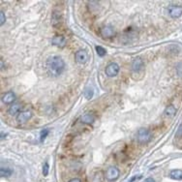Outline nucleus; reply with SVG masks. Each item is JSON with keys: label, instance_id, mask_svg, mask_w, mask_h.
Segmentation results:
<instances>
[{"label": "nucleus", "instance_id": "obj_25", "mask_svg": "<svg viewBox=\"0 0 182 182\" xmlns=\"http://www.w3.org/2000/svg\"><path fill=\"white\" fill-rule=\"evenodd\" d=\"M143 182H155V180L153 179V178H151V177H149V178H146Z\"/></svg>", "mask_w": 182, "mask_h": 182}, {"label": "nucleus", "instance_id": "obj_10", "mask_svg": "<svg viewBox=\"0 0 182 182\" xmlns=\"http://www.w3.org/2000/svg\"><path fill=\"white\" fill-rule=\"evenodd\" d=\"M51 22L54 27H57L62 24V16L58 12H54L53 16H51Z\"/></svg>", "mask_w": 182, "mask_h": 182}, {"label": "nucleus", "instance_id": "obj_2", "mask_svg": "<svg viewBox=\"0 0 182 182\" xmlns=\"http://www.w3.org/2000/svg\"><path fill=\"white\" fill-rule=\"evenodd\" d=\"M136 140L138 141V143H147L151 140V133L149 130H147L145 128H142L138 131L136 135Z\"/></svg>", "mask_w": 182, "mask_h": 182}, {"label": "nucleus", "instance_id": "obj_26", "mask_svg": "<svg viewBox=\"0 0 182 182\" xmlns=\"http://www.w3.org/2000/svg\"><path fill=\"white\" fill-rule=\"evenodd\" d=\"M1 68L3 69V60H1Z\"/></svg>", "mask_w": 182, "mask_h": 182}, {"label": "nucleus", "instance_id": "obj_14", "mask_svg": "<svg viewBox=\"0 0 182 182\" xmlns=\"http://www.w3.org/2000/svg\"><path fill=\"white\" fill-rule=\"evenodd\" d=\"M21 103H15L9 108V110H8V112H9L11 115H15V114H16L21 110Z\"/></svg>", "mask_w": 182, "mask_h": 182}, {"label": "nucleus", "instance_id": "obj_13", "mask_svg": "<svg viewBox=\"0 0 182 182\" xmlns=\"http://www.w3.org/2000/svg\"><path fill=\"white\" fill-rule=\"evenodd\" d=\"M15 100H16V95L12 91L5 93L2 96V102L4 104H12Z\"/></svg>", "mask_w": 182, "mask_h": 182}, {"label": "nucleus", "instance_id": "obj_8", "mask_svg": "<svg viewBox=\"0 0 182 182\" xmlns=\"http://www.w3.org/2000/svg\"><path fill=\"white\" fill-rule=\"evenodd\" d=\"M169 15L173 19L179 18L182 15V6L180 5H172L169 8Z\"/></svg>", "mask_w": 182, "mask_h": 182}, {"label": "nucleus", "instance_id": "obj_20", "mask_svg": "<svg viewBox=\"0 0 182 182\" xmlns=\"http://www.w3.org/2000/svg\"><path fill=\"white\" fill-rule=\"evenodd\" d=\"M96 51H97V54H98L99 56H104V55L107 54L106 49H104V48H102V47H100V46H97L96 47Z\"/></svg>", "mask_w": 182, "mask_h": 182}, {"label": "nucleus", "instance_id": "obj_21", "mask_svg": "<svg viewBox=\"0 0 182 182\" xmlns=\"http://www.w3.org/2000/svg\"><path fill=\"white\" fill-rule=\"evenodd\" d=\"M49 164L46 162L45 164H44V166H43V175H44L45 176H47L48 175H49Z\"/></svg>", "mask_w": 182, "mask_h": 182}, {"label": "nucleus", "instance_id": "obj_9", "mask_svg": "<svg viewBox=\"0 0 182 182\" xmlns=\"http://www.w3.org/2000/svg\"><path fill=\"white\" fill-rule=\"evenodd\" d=\"M142 69H143V62H142V58L137 57L133 61V63H132V70H133V72L138 73L140 71H142Z\"/></svg>", "mask_w": 182, "mask_h": 182}, {"label": "nucleus", "instance_id": "obj_11", "mask_svg": "<svg viewBox=\"0 0 182 182\" xmlns=\"http://www.w3.org/2000/svg\"><path fill=\"white\" fill-rule=\"evenodd\" d=\"M94 120H95V116L91 112H86V114L81 116V121L85 124H92L94 122Z\"/></svg>", "mask_w": 182, "mask_h": 182}, {"label": "nucleus", "instance_id": "obj_1", "mask_svg": "<svg viewBox=\"0 0 182 182\" xmlns=\"http://www.w3.org/2000/svg\"><path fill=\"white\" fill-rule=\"evenodd\" d=\"M47 69L49 73L54 76L58 77L62 74L65 69V63L63 59L59 56H50L47 60Z\"/></svg>", "mask_w": 182, "mask_h": 182}, {"label": "nucleus", "instance_id": "obj_22", "mask_svg": "<svg viewBox=\"0 0 182 182\" xmlns=\"http://www.w3.org/2000/svg\"><path fill=\"white\" fill-rule=\"evenodd\" d=\"M5 21H6V18H5L4 12H3V11H1V12H0V24L3 25V24H4V22H5Z\"/></svg>", "mask_w": 182, "mask_h": 182}, {"label": "nucleus", "instance_id": "obj_24", "mask_svg": "<svg viewBox=\"0 0 182 182\" xmlns=\"http://www.w3.org/2000/svg\"><path fill=\"white\" fill-rule=\"evenodd\" d=\"M69 182H82V181H81L80 178H73V179H71Z\"/></svg>", "mask_w": 182, "mask_h": 182}, {"label": "nucleus", "instance_id": "obj_7", "mask_svg": "<svg viewBox=\"0 0 182 182\" xmlns=\"http://www.w3.org/2000/svg\"><path fill=\"white\" fill-rule=\"evenodd\" d=\"M105 72H106V75H107L108 77H115V76L118 74V72H119V66H118L117 63L111 62V63H110V64L106 67Z\"/></svg>", "mask_w": 182, "mask_h": 182}, {"label": "nucleus", "instance_id": "obj_23", "mask_svg": "<svg viewBox=\"0 0 182 182\" xmlns=\"http://www.w3.org/2000/svg\"><path fill=\"white\" fill-rule=\"evenodd\" d=\"M176 136L177 137H182V124L179 126V128H178V130H177V133H176Z\"/></svg>", "mask_w": 182, "mask_h": 182}, {"label": "nucleus", "instance_id": "obj_19", "mask_svg": "<svg viewBox=\"0 0 182 182\" xmlns=\"http://www.w3.org/2000/svg\"><path fill=\"white\" fill-rule=\"evenodd\" d=\"M49 135V129H44L41 131V134H40V138H41V142H44L45 138H47V136Z\"/></svg>", "mask_w": 182, "mask_h": 182}, {"label": "nucleus", "instance_id": "obj_18", "mask_svg": "<svg viewBox=\"0 0 182 182\" xmlns=\"http://www.w3.org/2000/svg\"><path fill=\"white\" fill-rule=\"evenodd\" d=\"M83 95H84V98H86L87 100H90V99L93 97V95H94V91H93V89H92V88H87V89H85V90H84Z\"/></svg>", "mask_w": 182, "mask_h": 182}, {"label": "nucleus", "instance_id": "obj_12", "mask_svg": "<svg viewBox=\"0 0 182 182\" xmlns=\"http://www.w3.org/2000/svg\"><path fill=\"white\" fill-rule=\"evenodd\" d=\"M51 43H53V45L54 46H57V47H64L66 45V40L63 36L61 35H57V36H54L51 40Z\"/></svg>", "mask_w": 182, "mask_h": 182}, {"label": "nucleus", "instance_id": "obj_6", "mask_svg": "<svg viewBox=\"0 0 182 182\" xmlns=\"http://www.w3.org/2000/svg\"><path fill=\"white\" fill-rule=\"evenodd\" d=\"M32 116V112L28 110H22L21 112H19L18 115H16V122L20 123V124H23L25 122H27V121L31 118Z\"/></svg>", "mask_w": 182, "mask_h": 182}, {"label": "nucleus", "instance_id": "obj_16", "mask_svg": "<svg viewBox=\"0 0 182 182\" xmlns=\"http://www.w3.org/2000/svg\"><path fill=\"white\" fill-rule=\"evenodd\" d=\"M170 178L175 180H182V170H173L170 172Z\"/></svg>", "mask_w": 182, "mask_h": 182}, {"label": "nucleus", "instance_id": "obj_4", "mask_svg": "<svg viewBox=\"0 0 182 182\" xmlns=\"http://www.w3.org/2000/svg\"><path fill=\"white\" fill-rule=\"evenodd\" d=\"M119 175H120L119 170L116 167H110L105 171V177H106V179H108L110 181L115 180L116 178H118Z\"/></svg>", "mask_w": 182, "mask_h": 182}, {"label": "nucleus", "instance_id": "obj_5", "mask_svg": "<svg viewBox=\"0 0 182 182\" xmlns=\"http://www.w3.org/2000/svg\"><path fill=\"white\" fill-rule=\"evenodd\" d=\"M75 59H76V61L77 63H80V64H85L86 62L88 61L89 56H88V54L86 53V50L80 49V50H77V53H76Z\"/></svg>", "mask_w": 182, "mask_h": 182}, {"label": "nucleus", "instance_id": "obj_17", "mask_svg": "<svg viewBox=\"0 0 182 182\" xmlns=\"http://www.w3.org/2000/svg\"><path fill=\"white\" fill-rule=\"evenodd\" d=\"M0 173H1L2 177H10L12 175V173H13V170L9 168H1Z\"/></svg>", "mask_w": 182, "mask_h": 182}, {"label": "nucleus", "instance_id": "obj_15", "mask_svg": "<svg viewBox=\"0 0 182 182\" xmlns=\"http://www.w3.org/2000/svg\"><path fill=\"white\" fill-rule=\"evenodd\" d=\"M175 114H176V109L173 107L172 105H170V106H168L167 108H166V110H165V111H164V114L166 115L167 117H173L175 115Z\"/></svg>", "mask_w": 182, "mask_h": 182}, {"label": "nucleus", "instance_id": "obj_3", "mask_svg": "<svg viewBox=\"0 0 182 182\" xmlns=\"http://www.w3.org/2000/svg\"><path fill=\"white\" fill-rule=\"evenodd\" d=\"M100 35L103 39H110L114 38L116 35V33L111 25H106L100 29Z\"/></svg>", "mask_w": 182, "mask_h": 182}]
</instances>
